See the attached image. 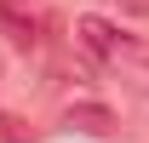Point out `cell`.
Returning a JSON list of instances; mask_svg holds the SVG:
<instances>
[{
	"label": "cell",
	"mask_w": 149,
	"mask_h": 143,
	"mask_svg": "<svg viewBox=\"0 0 149 143\" xmlns=\"http://www.w3.org/2000/svg\"><path fill=\"white\" fill-rule=\"evenodd\" d=\"M74 35H80V46L92 57H103V63H149V46H138L132 35H120V29L103 23V17H80Z\"/></svg>",
	"instance_id": "cell-1"
},
{
	"label": "cell",
	"mask_w": 149,
	"mask_h": 143,
	"mask_svg": "<svg viewBox=\"0 0 149 143\" xmlns=\"http://www.w3.org/2000/svg\"><path fill=\"white\" fill-rule=\"evenodd\" d=\"M0 35L12 46H35V12H29V0H0Z\"/></svg>",
	"instance_id": "cell-2"
},
{
	"label": "cell",
	"mask_w": 149,
	"mask_h": 143,
	"mask_svg": "<svg viewBox=\"0 0 149 143\" xmlns=\"http://www.w3.org/2000/svg\"><path fill=\"white\" fill-rule=\"evenodd\" d=\"M74 120H86V132H109V115H103V109H74L69 126H74Z\"/></svg>",
	"instance_id": "cell-3"
},
{
	"label": "cell",
	"mask_w": 149,
	"mask_h": 143,
	"mask_svg": "<svg viewBox=\"0 0 149 143\" xmlns=\"http://www.w3.org/2000/svg\"><path fill=\"white\" fill-rule=\"evenodd\" d=\"M115 6H120L126 17H149V0H115Z\"/></svg>",
	"instance_id": "cell-4"
}]
</instances>
